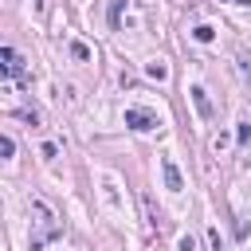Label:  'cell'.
<instances>
[{
	"label": "cell",
	"instance_id": "52a82bcc",
	"mask_svg": "<svg viewBox=\"0 0 251 251\" xmlns=\"http://www.w3.org/2000/svg\"><path fill=\"white\" fill-rule=\"evenodd\" d=\"M239 4H251V0H239Z\"/></svg>",
	"mask_w": 251,
	"mask_h": 251
},
{
	"label": "cell",
	"instance_id": "7a4b0ae2",
	"mask_svg": "<svg viewBox=\"0 0 251 251\" xmlns=\"http://www.w3.org/2000/svg\"><path fill=\"white\" fill-rule=\"evenodd\" d=\"M161 169H165V184H169L173 192H180V188H184V180H180V169H176V161H173V157H165V161H161Z\"/></svg>",
	"mask_w": 251,
	"mask_h": 251
},
{
	"label": "cell",
	"instance_id": "3957f363",
	"mask_svg": "<svg viewBox=\"0 0 251 251\" xmlns=\"http://www.w3.org/2000/svg\"><path fill=\"white\" fill-rule=\"evenodd\" d=\"M192 102H196L200 118H212V102H208V90L204 86H192Z\"/></svg>",
	"mask_w": 251,
	"mask_h": 251
},
{
	"label": "cell",
	"instance_id": "8992f818",
	"mask_svg": "<svg viewBox=\"0 0 251 251\" xmlns=\"http://www.w3.org/2000/svg\"><path fill=\"white\" fill-rule=\"evenodd\" d=\"M192 35H196V39H200V43H208V39H212V35H216V31H212V27H208V24H200V27H196V31H192Z\"/></svg>",
	"mask_w": 251,
	"mask_h": 251
},
{
	"label": "cell",
	"instance_id": "5b68a950",
	"mask_svg": "<svg viewBox=\"0 0 251 251\" xmlns=\"http://www.w3.org/2000/svg\"><path fill=\"white\" fill-rule=\"evenodd\" d=\"M71 55H75V59H82V63H86V59H90V47H86V43H71Z\"/></svg>",
	"mask_w": 251,
	"mask_h": 251
},
{
	"label": "cell",
	"instance_id": "277c9868",
	"mask_svg": "<svg viewBox=\"0 0 251 251\" xmlns=\"http://www.w3.org/2000/svg\"><path fill=\"white\" fill-rule=\"evenodd\" d=\"M20 67H24V63H20V55H16L12 47H4V71H8V75H20Z\"/></svg>",
	"mask_w": 251,
	"mask_h": 251
},
{
	"label": "cell",
	"instance_id": "6da1fadb",
	"mask_svg": "<svg viewBox=\"0 0 251 251\" xmlns=\"http://www.w3.org/2000/svg\"><path fill=\"white\" fill-rule=\"evenodd\" d=\"M126 126H129V129H153L157 118H153L149 110H126Z\"/></svg>",
	"mask_w": 251,
	"mask_h": 251
}]
</instances>
